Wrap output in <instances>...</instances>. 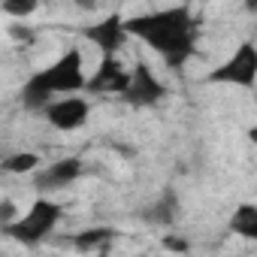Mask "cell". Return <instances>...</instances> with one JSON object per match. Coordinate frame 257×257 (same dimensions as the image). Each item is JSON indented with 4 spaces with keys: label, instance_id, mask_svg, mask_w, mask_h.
<instances>
[{
    "label": "cell",
    "instance_id": "obj_1",
    "mask_svg": "<svg viewBox=\"0 0 257 257\" xmlns=\"http://www.w3.org/2000/svg\"><path fill=\"white\" fill-rule=\"evenodd\" d=\"M127 31L134 40H143L155 55H161L170 70H182L197 49V19L191 7L137 13L127 19Z\"/></svg>",
    "mask_w": 257,
    "mask_h": 257
},
{
    "label": "cell",
    "instance_id": "obj_2",
    "mask_svg": "<svg viewBox=\"0 0 257 257\" xmlns=\"http://www.w3.org/2000/svg\"><path fill=\"white\" fill-rule=\"evenodd\" d=\"M88 91V73H85V55L82 49H64L52 64L31 73L19 91L22 106L31 112H46L55 100L73 97Z\"/></svg>",
    "mask_w": 257,
    "mask_h": 257
},
{
    "label": "cell",
    "instance_id": "obj_3",
    "mask_svg": "<svg viewBox=\"0 0 257 257\" xmlns=\"http://www.w3.org/2000/svg\"><path fill=\"white\" fill-rule=\"evenodd\" d=\"M61 218H64V206L55 197H37L13 224L4 227V236L31 248V245H40L43 239H49L58 230Z\"/></svg>",
    "mask_w": 257,
    "mask_h": 257
},
{
    "label": "cell",
    "instance_id": "obj_4",
    "mask_svg": "<svg viewBox=\"0 0 257 257\" xmlns=\"http://www.w3.org/2000/svg\"><path fill=\"white\" fill-rule=\"evenodd\" d=\"M212 85H230V88H245L251 91L257 85V43L242 40L221 64H215L206 76Z\"/></svg>",
    "mask_w": 257,
    "mask_h": 257
},
{
    "label": "cell",
    "instance_id": "obj_5",
    "mask_svg": "<svg viewBox=\"0 0 257 257\" xmlns=\"http://www.w3.org/2000/svg\"><path fill=\"white\" fill-rule=\"evenodd\" d=\"M121 100L134 109H152V106L167 100V82L152 70V64L137 61L131 67V85H127Z\"/></svg>",
    "mask_w": 257,
    "mask_h": 257
},
{
    "label": "cell",
    "instance_id": "obj_6",
    "mask_svg": "<svg viewBox=\"0 0 257 257\" xmlns=\"http://www.w3.org/2000/svg\"><path fill=\"white\" fill-rule=\"evenodd\" d=\"M82 37L100 52V58H118L124 43L131 40V31H127V19L121 13H109V16L97 19L94 25H85Z\"/></svg>",
    "mask_w": 257,
    "mask_h": 257
},
{
    "label": "cell",
    "instance_id": "obj_7",
    "mask_svg": "<svg viewBox=\"0 0 257 257\" xmlns=\"http://www.w3.org/2000/svg\"><path fill=\"white\" fill-rule=\"evenodd\" d=\"M43 115H46L49 127H55V131H61V134H73V131H82V127L91 121V100L82 97V94L61 97Z\"/></svg>",
    "mask_w": 257,
    "mask_h": 257
},
{
    "label": "cell",
    "instance_id": "obj_8",
    "mask_svg": "<svg viewBox=\"0 0 257 257\" xmlns=\"http://www.w3.org/2000/svg\"><path fill=\"white\" fill-rule=\"evenodd\" d=\"M85 176V161L82 158H58L52 164H46L37 176H34V185L43 197L55 194V191H64L70 185H76L79 179Z\"/></svg>",
    "mask_w": 257,
    "mask_h": 257
},
{
    "label": "cell",
    "instance_id": "obj_9",
    "mask_svg": "<svg viewBox=\"0 0 257 257\" xmlns=\"http://www.w3.org/2000/svg\"><path fill=\"white\" fill-rule=\"evenodd\" d=\"M131 85V70L121 64V58H100L97 70L88 76V94H115L124 97Z\"/></svg>",
    "mask_w": 257,
    "mask_h": 257
},
{
    "label": "cell",
    "instance_id": "obj_10",
    "mask_svg": "<svg viewBox=\"0 0 257 257\" xmlns=\"http://www.w3.org/2000/svg\"><path fill=\"white\" fill-rule=\"evenodd\" d=\"M179 209H182L179 194H176V191H164L158 200H152V203L143 209V221H149V224H161V227H170V224L179 218Z\"/></svg>",
    "mask_w": 257,
    "mask_h": 257
},
{
    "label": "cell",
    "instance_id": "obj_11",
    "mask_svg": "<svg viewBox=\"0 0 257 257\" xmlns=\"http://www.w3.org/2000/svg\"><path fill=\"white\" fill-rule=\"evenodd\" d=\"M227 227L233 236H239L245 242H257V203H239L230 212Z\"/></svg>",
    "mask_w": 257,
    "mask_h": 257
},
{
    "label": "cell",
    "instance_id": "obj_12",
    "mask_svg": "<svg viewBox=\"0 0 257 257\" xmlns=\"http://www.w3.org/2000/svg\"><path fill=\"white\" fill-rule=\"evenodd\" d=\"M43 170V158L37 155V152H13V155H7L4 158V173H10V176H37Z\"/></svg>",
    "mask_w": 257,
    "mask_h": 257
},
{
    "label": "cell",
    "instance_id": "obj_13",
    "mask_svg": "<svg viewBox=\"0 0 257 257\" xmlns=\"http://www.w3.org/2000/svg\"><path fill=\"white\" fill-rule=\"evenodd\" d=\"M115 233L109 230V227H88V230H79L76 236H73V245L76 248H82V251H88V248H100L103 242H109Z\"/></svg>",
    "mask_w": 257,
    "mask_h": 257
},
{
    "label": "cell",
    "instance_id": "obj_14",
    "mask_svg": "<svg viewBox=\"0 0 257 257\" xmlns=\"http://www.w3.org/2000/svg\"><path fill=\"white\" fill-rule=\"evenodd\" d=\"M40 10V4H37V0H4V4H0V13H4L7 19H28V16H34Z\"/></svg>",
    "mask_w": 257,
    "mask_h": 257
},
{
    "label": "cell",
    "instance_id": "obj_15",
    "mask_svg": "<svg viewBox=\"0 0 257 257\" xmlns=\"http://www.w3.org/2000/svg\"><path fill=\"white\" fill-rule=\"evenodd\" d=\"M164 248H167V251H188V242H185L182 236H167V239H164Z\"/></svg>",
    "mask_w": 257,
    "mask_h": 257
}]
</instances>
